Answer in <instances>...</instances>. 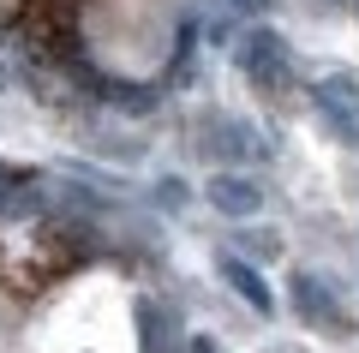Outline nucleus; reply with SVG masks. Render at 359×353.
Instances as JSON below:
<instances>
[{"instance_id":"obj_3","label":"nucleus","mask_w":359,"mask_h":353,"mask_svg":"<svg viewBox=\"0 0 359 353\" xmlns=\"http://www.w3.org/2000/svg\"><path fill=\"white\" fill-rule=\"evenodd\" d=\"M0 353H6V329H0Z\"/></svg>"},{"instance_id":"obj_2","label":"nucleus","mask_w":359,"mask_h":353,"mask_svg":"<svg viewBox=\"0 0 359 353\" xmlns=\"http://www.w3.org/2000/svg\"><path fill=\"white\" fill-rule=\"evenodd\" d=\"M84 42L108 72L150 78L174 54V13H168L162 0H90Z\"/></svg>"},{"instance_id":"obj_1","label":"nucleus","mask_w":359,"mask_h":353,"mask_svg":"<svg viewBox=\"0 0 359 353\" xmlns=\"http://www.w3.org/2000/svg\"><path fill=\"white\" fill-rule=\"evenodd\" d=\"M18 353H138L132 293L114 276H78L18 335Z\"/></svg>"},{"instance_id":"obj_4","label":"nucleus","mask_w":359,"mask_h":353,"mask_svg":"<svg viewBox=\"0 0 359 353\" xmlns=\"http://www.w3.org/2000/svg\"><path fill=\"white\" fill-rule=\"evenodd\" d=\"M6 6H13V0H0V13H6Z\"/></svg>"}]
</instances>
